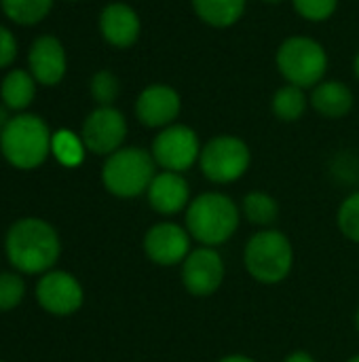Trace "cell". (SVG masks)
Segmentation results:
<instances>
[{"label":"cell","mask_w":359,"mask_h":362,"mask_svg":"<svg viewBox=\"0 0 359 362\" xmlns=\"http://www.w3.org/2000/svg\"><path fill=\"white\" fill-rule=\"evenodd\" d=\"M4 250L11 265L21 274L49 272L61 252L57 231L42 218H21L6 231Z\"/></svg>","instance_id":"obj_1"},{"label":"cell","mask_w":359,"mask_h":362,"mask_svg":"<svg viewBox=\"0 0 359 362\" xmlns=\"http://www.w3.org/2000/svg\"><path fill=\"white\" fill-rule=\"evenodd\" d=\"M239 227L237 204L222 193L209 191L190 199L186 208V231L203 246L216 248L231 240Z\"/></svg>","instance_id":"obj_2"},{"label":"cell","mask_w":359,"mask_h":362,"mask_svg":"<svg viewBox=\"0 0 359 362\" xmlns=\"http://www.w3.org/2000/svg\"><path fill=\"white\" fill-rule=\"evenodd\" d=\"M53 134L49 125L30 112L11 117L0 134V151L17 170H34L42 165L51 153Z\"/></svg>","instance_id":"obj_3"},{"label":"cell","mask_w":359,"mask_h":362,"mask_svg":"<svg viewBox=\"0 0 359 362\" xmlns=\"http://www.w3.org/2000/svg\"><path fill=\"white\" fill-rule=\"evenodd\" d=\"M243 263L256 282L279 284L294 267V248L281 231L262 229L248 240Z\"/></svg>","instance_id":"obj_4"},{"label":"cell","mask_w":359,"mask_h":362,"mask_svg":"<svg viewBox=\"0 0 359 362\" xmlns=\"http://www.w3.org/2000/svg\"><path fill=\"white\" fill-rule=\"evenodd\" d=\"M152 153L138 146H123L108 155L102 168V182L114 197L131 199L148 191L154 174Z\"/></svg>","instance_id":"obj_5"},{"label":"cell","mask_w":359,"mask_h":362,"mask_svg":"<svg viewBox=\"0 0 359 362\" xmlns=\"http://www.w3.org/2000/svg\"><path fill=\"white\" fill-rule=\"evenodd\" d=\"M275 62L286 83L303 89H313L328 72V53L324 45L311 36L286 38L277 49Z\"/></svg>","instance_id":"obj_6"},{"label":"cell","mask_w":359,"mask_h":362,"mask_svg":"<svg viewBox=\"0 0 359 362\" xmlns=\"http://www.w3.org/2000/svg\"><path fill=\"white\" fill-rule=\"evenodd\" d=\"M250 161L252 153L248 144L241 138L229 134L207 140L199 157V165L205 178L218 185H231L239 180L248 172Z\"/></svg>","instance_id":"obj_7"},{"label":"cell","mask_w":359,"mask_h":362,"mask_svg":"<svg viewBox=\"0 0 359 362\" xmlns=\"http://www.w3.org/2000/svg\"><path fill=\"white\" fill-rule=\"evenodd\" d=\"M201 142L193 127L174 123L163 127L152 140V159L165 172H186L193 168L201 157Z\"/></svg>","instance_id":"obj_8"},{"label":"cell","mask_w":359,"mask_h":362,"mask_svg":"<svg viewBox=\"0 0 359 362\" xmlns=\"http://www.w3.org/2000/svg\"><path fill=\"white\" fill-rule=\"evenodd\" d=\"M80 138L87 151L95 155H112L123 148L127 138V119L114 106H97L87 115Z\"/></svg>","instance_id":"obj_9"},{"label":"cell","mask_w":359,"mask_h":362,"mask_svg":"<svg viewBox=\"0 0 359 362\" xmlns=\"http://www.w3.org/2000/svg\"><path fill=\"white\" fill-rule=\"evenodd\" d=\"M224 282V261L216 248L201 246L190 250L182 263V284L195 297L214 295Z\"/></svg>","instance_id":"obj_10"},{"label":"cell","mask_w":359,"mask_h":362,"mask_svg":"<svg viewBox=\"0 0 359 362\" xmlns=\"http://www.w3.org/2000/svg\"><path fill=\"white\" fill-rule=\"evenodd\" d=\"M40 308L53 316H70L80 310L85 293L80 282L68 272H47L36 284Z\"/></svg>","instance_id":"obj_11"},{"label":"cell","mask_w":359,"mask_h":362,"mask_svg":"<svg viewBox=\"0 0 359 362\" xmlns=\"http://www.w3.org/2000/svg\"><path fill=\"white\" fill-rule=\"evenodd\" d=\"M182 110L180 93L163 83H152L135 100V117L142 125L152 129H163L176 123Z\"/></svg>","instance_id":"obj_12"},{"label":"cell","mask_w":359,"mask_h":362,"mask_svg":"<svg viewBox=\"0 0 359 362\" xmlns=\"http://www.w3.org/2000/svg\"><path fill=\"white\" fill-rule=\"evenodd\" d=\"M144 252L161 267L184 263L190 255V233L176 223L152 225L144 235Z\"/></svg>","instance_id":"obj_13"},{"label":"cell","mask_w":359,"mask_h":362,"mask_svg":"<svg viewBox=\"0 0 359 362\" xmlns=\"http://www.w3.org/2000/svg\"><path fill=\"white\" fill-rule=\"evenodd\" d=\"M28 66L36 83L44 87H53L61 83L68 70V57H66V49L61 40L51 34L38 36L30 47Z\"/></svg>","instance_id":"obj_14"},{"label":"cell","mask_w":359,"mask_h":362,"mask_svg":"<svg viewBox=\"0 0 359 362\" xmlns=\"http://www.w3.org/2000/svg\"><path fill=\"white\" fill-rule=\"evenodd\" d=\"M99 32L108 45L127 49L140 38L142 21L133 6L125 2H110L99 13Z\"/></svg>","instance_id":"obj_15"},{"label":"cell","mask_w":359,"mask_h":362,"mask_svg":"<svg viewBox=\"0 0 359 362\" xmlns=\"http://www.w3.org/2000/svg\"><path fill=\"white\" fill-rule=\"evenodd\" d=\"M148 204L159 214H178L180 210H186L190 204V187L186 178L178 172H161L152 178L148 191Z\"/></svg>","instance_id":"obj_16"},{"label":"cell","mask_w":359,"mask_h":362,"mask_svg":"<svg viewBox=\"0 0 359 362\" xmlns=\"http://www.w3.org/2000/svg\"><path fill=\"white\" fill-rule=\"evenodd\" d=\"M311 106L326 119H343L353 108V91L341 81H322L313 87Z\"/></svg>","instance_id":"obj_17"},{"label":"cell","mask_w":359,"mask_h":362,"mask_svg":"<svg viewBox=\"0 0 359 362\" xmlns=\"http://www.w3.org/2000/svg\"><path fill=\"white\" fill-rule=\"evenodd\" d=\"M197 17L212 28H231L243 13L248 0H190Z\"/></svg>","instance_id":"obj_18"},{"label":"cell","mask_w":359,"mask_h":362,"mask_svg":"<svg viewBox=\"0 0 359 362\" xmlns=\"http://www.w3.org/2000/svg\"><path fill=\"white\" fill-rule=\"evenodd\" d=\"M34 95H36V81L28 70L15 68L6 72L0 85V98L6 108L23 110L34 102Z\"/></svg>","instance_id":"obj_19"},{"label":"cell","mask_w":359,"mask_h":362,"mask_svg":"<svg viewBox=\"0 0 359 362\" xmlns=\"http://www.w3.org/2000/svg\"><path fill=\"white\" fill-rule=\"evenodd\" d=\"M309 98L305 93L303 87H296V85H290L286 83L284 87H279L271 100V108H273V115L279 119V121H286V123H294L298 121L305 112H307V106H309Z\"/></svg>","instance_id":"obj_20"},{"label":"cell","mask_w":359,"mask_h":362,"mask_svg":"<svg viewBox=\"0 0 359 362\" xmlns=\"http://www.w3.org/2000/svg\"><path fill=\"white\" fill-rule=\"evenodd\" d=\"M0 6L11 21L19 25H34L49 15L53 0H0Z\"/></svg>","instance_id":"obj_21"},{"label":"cell","mask_w":359,"mask_h":362,"mask_svg":"<svg viewBox=\"0 0 359 362\" xmlns=\"http://www.w3.org/2000/svg\"><path fill=\"white\" fill-rule=\"evenodd\" d=\"M241 208H243L245 218L252 225H258V227H269L279 216L277 202L269 193H264V191H250L243 197V206Z\"/></svg>","instance_id":"obj_22"},{"label":"cell","mask_w":359,"mask_h":362,"mask_svg":"<svg viewBox=\"0 0 359 362\" xmlns=\"http://www.w3.org/2000/svg\"><path fill=\"white\" fill-rule=\"evenodd\" d=\"M85 142L80 136H76L70 129H59L57 134H53L51 140V153L57 157V161L66 168H74L78 163H83L85 157Z\"/></svg>","instance_id":"obj_23"},{"label":"cell","mask_w":359,"mask_h":362,"mask_svg":"<svg viewBox=\"0 0 359 362\" xmlns=\"http://www.w3.org/2000/svg\"><path fill=\"white\" fill-rule=\"evenodd\" d=\"M89 91H91V98L97 102V106H112L121 93V81L114 72L99 70L91 76Z\"/></svg>","instance_id":"obj_24"},{"label":"cell","mask_w":359,"mask_h":362,"mask_svg":"<svg viewBox=\"0 0 359 362\" xmlns=\"http://www.w3.org/2000/svg\"><path fill=\"white\" fill-rule=\"evenodd\" d=\"M336 225L347 240L359 244V191L351 193L341 204L339 214H336Z\"/></svg>","instance_id":"obj_25"},{"label":"cell","mask_w":359,"mask_h":362,"mask_svg":"<svg viewBox=\"0 0 359 362\" xmlns=\"http://www.w3.org/2000/svg\"><path fill=\"white\" fill-rule=\"evenodd\" d=\"M25 295V282L17 274H0V312L15 310Z\"/></svg>","instance_id":"obj_26"},{"label":"cell","mask_w":359,"mask_h":362,"mask_svg":"<svg viewBox=\"0 0 359 362\" xmlns=\"http://www.w3.org/2000/svg\"><path fill=\"white\" fill-rule=\"evenodd\" d=\"M292 4L303 19L320 23L334 15L339 0H292Z\"/></svg>","instance_id":"obj_27"},{"label":"cell","mask_w":359,"mask_h":362,"mask_svg":"<svg viewBox=\"0 0 359 362\" xmlns=\"http://www.w3.org/2000/svg\"><path fill=\"white\" fill-rule=\"evenodd\" d=\"M15 57H17V38L6 25H0V70L8 68L15 62Z\"/></svg>","instance_id":"obj_28"},{"label":"cell","mask_w":359,"mask_h":362,"mask_svg":"<svg viewBox=\"0 0 359 362\" xmlns=\"http://www.w3.org/2000/svg\"><path fill=\"white\" fill-rule=\"evenodd\" d=\"M284 362H315V358L311 354H307V352H294V354L286 356Z\"/></svg>","instance_id":"obj_29"},{"label":"cell","mask_w":359,"mask_h":362,"mask_svg":"<svg viewBox=\"0 0 359 362\" xmlns=\"http://www.w3.org/2000/svg\"><path fill=\"white\" fill-rule=\"evenodd\" d=\"M218 362H256V361H254V358H250V356H243V354H231V356L220 358Z\"/></svg>","instance_id":"obj_30"},{"label":"cell","mask_w":359,"mask_h":362,"mask_svg":"<svg viewBox=\"0 0 359 362\" xmlns=\"http://www.w3.org/2000/svg\"><path fill=\"white\" fill-rule=\"evenodd\" d=\"M6 121H8L6 110H4V108H0V134H2V129H4V125H6Z\"/></svg>","instance_id":"obj_31"},{"label":"cell","mask_w":359,"mask_h":362,"mask_svg":"<svg viewBox=\"0 0 359 362\" xmlns=\"http://www.w3.org/2000/svg\"><path fill=\"white\" fill-rule=\"evenodd\" d=\"M353 72H355V76L359 78V53L355 55V59H353Z\"/></svg>","instance_id":"obj_32"},{"label":"cell","mask_w":359,"mask_h":362,"mask_svg":"<svg viewBox=\"0 0 359 362\" xmlns=\"http://www.w3.org/2000/svg\"><path fill=\"white\" fill-rule=\"evenodd\" d=\"M262 2H267V4H281V2H286V0H262Z\"/></svg>","instance_id":"obj_33"},{"label":"cell","mask_w":359,"mask_h":362,"mask_svg":"<svg viewBox=\"0 0 359 362\" xmlns=\"http://www.w3.org/2000/svg\"><path fill=\"white\" fill-rule=\"evenodd\" d=\"M355 327H358V331H359V310H358V314H355Z\"/></svg>","instance_id":"obj_34"},{"label":"cell","mask_w":359,"mask_h":362,"mask_svg":"<svg viewBox=\"0 0 359 362\" xmlns=\"http://www.w3.org/2000/svg\"><path fill=\"white\" fill-rule=\"evenodd\" d=\"M347 362H359V354H358V356H353V358H349Z\"/></svg>","instance_id":"obj_35"},{"label":"cell","mask_w":359,"mask_h":362,"mask_svg":"<svg viewBox=\"0 0 359 362\" xmlns=\"http://www.w3.org/2000/svg\"><path fill=\"white\" fill-rule=\"evenodd\" d=\"M68 2H76V0H68Z\"/></svg>","instance_id":"obj_36"},{"label":"cell","mask_w":359,"mask_h":362,"mask_svg":"<svg viewBox=\"0 0 359 362\" xmlns=\"http://www.w3.org/2000/svg\"><path fill=\"white\" fill-rule=\"evenodd\" d=\"M0 362H4V361H0Z\"/></svg>","instance_id":"obj_37"}]
</instances>
